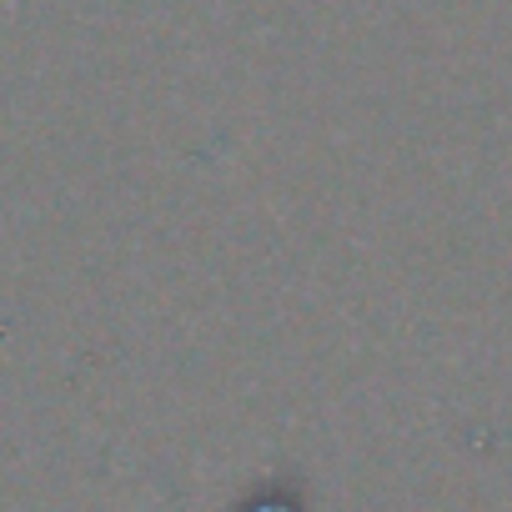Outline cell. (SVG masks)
<instances>
[{
  "instance_id": "obj_1",
  "label": "cell",
  "mask_w": 512,
  "mask_h": 512,
  "mask_svg": "<svg viewBox=\"0 0 512 512\" xmlns=\"http://www.w3.org/2000/svg\"><path fill=\"white\" fill-rule=\"evenodd\" d=\"M241 512H302V497L287 487H267V492H251V502Z\"/></svg>"
}]
</instances>
